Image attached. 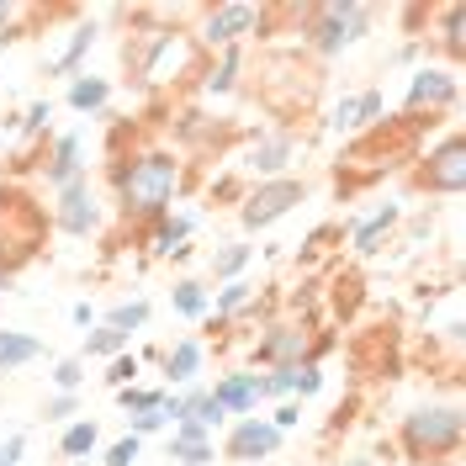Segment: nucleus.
<instances>
[{"mask_svg": "<svg viewBox=\"0 0 466 466\" xmlns=\"http://www.w3.org/2000/svg\"><path fill=\"white\" fill-rule=\"evenodd\" d=\"M377 116H381V90L355 96V127H366V122H377Z\"/></svg>", "mask_w": 466, "mask_h": 466, "instance_id": "7c9ffc66", "label": "nucleus"}, {"mask_svg": "<svg viewBox=\"0 0 466 466\" xmlns=\"http://www.w3.org/2000/svg\"><path fill=\"white\" fill-rule=\"evenodd\" d=\"M175 313H186V319H202V313H207L202 281H180V287H175Z\"/></svg>", "mask_w": 466, "mask_h": 466, "instance_id": "4be33fe9", "label": "nucleus"}, {"mask_svg": "<svg viewBox=\"0 0 466 466\" xmlns=\"http://www.w3.org/2000/svg\"><path fill=\"white\" fill-rule=\"evenodd\" d=\"M90 355H122V345H127V334H116V329H96L86 339Z\"/></svg>", "mask_w": 466, "mask_h": 466, "instance_id": "c85d7f7f", "label": "nucleus"}, {"mask_svg": "<svg viewBox=\"0 0 466 466\" xmlns=\"http://www.w3.org/2000/svg\"><path fill=\"white\" fill-rule=\"evenodd\" d=\"M90 43H96V27H80V32H75V43H69V48L54 58V75H69V69H75V64L90 54Z\"/></svg>", "mask_w": 466, "mask_h": 466, "instance_id": "b1692460", "label": "nucleus"}, {"mask_svg": "<svg viewBox=\"0 0 466 466\" xmlns=\"http://www.w3.org/2000/svg\"><path fill=\"white\" fill-rule=\"evenodd\" d=\"M138 461V440L127 435V440H116L112 451H106V466H133Z\"/></svg>", "mask_w": 466, "mask_h": 466, "instance_id": "72a5a7b5", "label": "nucleus"}, {"mask_svg": "<svg viewBox=\"0 0 466 466\" xmlns=\"http://www.w3.org/2000/svg\"><path fill=\"white\" fill-rule=\"evenodd\" d=\"M238 308H249V287L244 281H228L223 297H218V313H238Z\"/></svg>", "mask_w": 466, "mask_h": 466, "instance_id": "473e14b6", "label": "nucleus"}, {"mask_svg": "<svg viewBox=\"0 0 466 466\" xmlns=\"http://www.w3.org/2000/svg\"><path fill=\"white\" fill-rule=\"evenodd\" d=\"M334 127H355V101H339L334 106Z\"/></svg>", "mask_w": 466, "mask_h": 466, "instance_id": "ea45409f", "label": "nucleus"}, {"mask_svg": "<svg viewBox=\"0 0 466 466\" xmlns=\"http://www.w3.org/2000/svg\"><path fill=\"white\" fill-rule=\"evenodd\" d=\"M276 445H281V430H276V424H265V419H244V424L228 435V456L233 461H260V456H270Z\"/></svg>", "mask_w": 466, "mask_h": 466, "instance_id": "6e6552de", "label": "nucleus"}, {"mask_svg": "<svg viewBox=\"0 0 466 466\" xmlns=\"http://www.w3.org/2000/svg\"><path fill=\"white\" fill-rule=\"evenodd\" d=\"M154 430H165V413H159V408H154V413H138V419H133V440L154 435Z\"/></svg>", "mask_w": 466, "mask_h": 466, "instance_id": "e433bc0d", "label": "nucleus"}, {"mask_svg": "<svg viewBox=\"0 0 466 466\" xmlns=\"http://www.w3.org/2000/svg\"><path fill=\"white\" fill-rule=\"evenodd\" d=\"M291 148H297V138H291V133H270V138H260V144H255L249 165H255L260 175H270V180H276V170H281V165L291 159Z\"/></svg>", "mask_w": 466, "mask_h": 466, "instance_id": "2eb2a0df", "label": "nucleus"}, {"mask_svg": "<svg viewBox=\"0 0 466 466\" xmlns=\"http://www.w3.org/2000/svg\"><path fill=\"white\" fill-rule=\"evenodd\" d=\"M22 451H27V435H11L5 445H0V466H16L22 461Z\"/></svg>", "mask_w": 466, "mask_h": 466, "instance_id": "4c0bfd02", "label": "nucleus"}, {"mask_svg": "<svg viewBox=\"0 0 466 466\" xmlns=\"http://www.w3.org/2000/svg\"><path fill=\"white\" fill-rule=\"evenodd\" d=\"M461 451V408H419L403 419L408 461H445Z\"/></svg>", "mask_w": 466, "mask_h": 466, "instance_id": "7ed1b4c3", "label": "nucleus"}, {"mask_svg": "<svg viewBox=\"0 0 466 466\" xmlns=\"http://www.w3.org/2000/svg\"><path fill=\"white\" fill-rule=\"evenodd\" d=\"M43 355V339H32V334H0V371H11V366H27Z\"/></svg>", "mask_w": 466, "mask_h": 466, "instance_id": "f3484780", "label": "nucleus"}, {"mask_svg": "<svg viewBox=\"0 0 466 466\" xmlns=\"http://www.w3.org/2000/svg\"><path fill=\"white\" fill-rule=\"evenodd\" d=\"M175 191H180V165H175V154H133V159H122L116 165V202L127 218H165V207L175 202Z\"/></svg>", "mask_w": 466, "mask_h": 466, "instance_id": "f257e3e1", "label": "nucleus"}, {"mask_svg": "<svg viewBox=\"0 0 466 466\" xmlns=\"http://www.w3.org/2000/svg\"><path fill=\"white\" fill-rule=\"evenodd\" d=\"M116 398H122V408H127V413H154V408L165 403V392H144V387H122Z\"/></svg>", "mask_w": 466, "mask_h": 466, "instance_id": "bb28decb", "label": "nucleus"}, {"mask_svg": "<svg viewBox=\"0 0 466 466\" xmlns=\"http://www.w3.org/2000/svg\"><path fill=\"white\" fill-rule=\"evenodd\" d=\"M197 366H202V345H197V339H180V345L165 355V377L170 381H191Z\"/></svg>", "mask_w": 466, "mask_h": 466, "instance_id": "a211bd4d", "label": "nucleus"}, {"mask_svg": "<svg viewBox=\"0 0 466 466\" xmlns=\"http://www.w3.org/2000/svg\"><path fill=\"white\" fill-rule=\"evenodd\" d=\"M148 323V302L138 297V302H122V308H112V319H106V329H116V334H127V329H144Z\"/></svg>", "mask_w": 466, "mask_h": 466, "instance_id": "5701e85b", "label": "nucleus"}, {"mask_svg": "<svg viewBox=\"0 0 466 466\" xmlns=\"http://www.w3.org/2000/svg\"><path fill=\"white\" fill-rule=\"evenodd\" d=\"M0 287H5V281H0Z\"/></svg>", "mask_w": 466, "mask_h": 466, "instance_id": "37998d69", "label": "nucleus"}, {"mask_svg": "<svg viewBox=\"0 0 466 466\" xmlns=\"http://www.w3.org/2000/svg\"><path fill=\"white\" fill-rule=\"evenodd\" d=\"M255 22V5H223V11H212L207 16V27H202V37L212 43V48H233L238 43V32Z\"/></svg>", "mask_w": 466, "mask_h": 466, "instance_id": "9b49d317", "label": "nucleus"}, {"mask_svg": "<svg viewBox=\"0 0 466 466\" xmlns=\"http://www.w3.org/2000/svg\"><path fill=\"white\" fill-rule=\"evenodd\" d=\"M69 413H75V392H58L48 403V419H69Z\"/></svg>", "mask_w": 466, "mask_h": 466, "instance_id": "58836bf2", "label": "nucleus"}, {"mask_svg": "<svg viewBox=\"0 0 466 466\" xmlns=\"http://www.w3.org/2000/svg\"><path fill=\"white\" fill-rule=\"evenodd\" d=\"M212 403L223 408V413H249V408L260 403V377H218V387H212Z\"/></svg>", "mask_w": 466, "mask_h": 466, "instance_id": "f8f14e48", "label": "nucleus"}, {"mask_svg": "<svg viewBox=\"0 0 466 466\" xmlns=\"http://www.w3.org/2000/svg\"><path fill=\"white\" fill-rule=\"evenodd\" d=\"M302 180H291V175H276V180H265L260 191H249V202H244V228H265V223H276L281 212H291V207L302 202Z\"/></svg>", "mask_w": 466, "mask_h": 466, "instance_id": "39448f33", "label": "nucleus"}, {"mask_svg": "<svg viewBox=\"0 0 466 466\" xmlns=\"http://www.w3.org/2000/svg\"><path fill=\"white\" fill-rule=\"evenodd\" d=\"M133 377H138V360H133V355H116L112 371H106V381H112L116 392H122V387H133Z\"/></svg>", "mask_w": 466, "mask_h": 466, "instance_id": "2f4dec72", "label": "nucleus"}, {"mask_svg": "<svg viewBox=\"0 0 466 466\" xmlns=\"http://www.w3.org/2000/svg\"><path fill=\"white\" fill-rule=\"evenodd\" d=\"M456 101V80L445 75V69H424V75H413V86H408V106L419 112V106H451Z\"/></svg>", "mask_w": 466, "mask_h": 466, "instance_id": "9d476101", "label": "nucleus"}, {"mask_svg": "<svg viewBox=\"0 0 466 466\" xmlns=\"http://www.w3.org/2000/svg\"><path fill=\"white\" fill-rule=\"evenodd\" d=\"M54 223L64 233H90V228H96V197H90L86 180H75V186H64V191H58Z\"/></svg>", "mask_w": 466, "mask_h": 466, "instance_id": "1a4fd4ad", "label": "nucleus"}, {"mask_svg": "<svg viewBox=\"0 0 466 466\" xmlns=\"http://www.w3.org/2000/svg\"><path fill=\"white\" fill-rule=\"evenodd\" d=\"M170 461H180V466H202V461H212V445H207V430L197 424V419L175 424V435H170Z\"/></svg>", "mask_w": 466, "mask_h": 466, "instance_id": "ddd939ff", "label": "nucleus"}, {"mask_svg": "<svg viewBox=\"0 0 466 466\" xmlns=\"http://www.w3.org/2000/svg\"><path fill=\"white\" fill-rule=\"evenodd\" d=\"M319 350V339L308 334V329H297V323H281V329H270L255 355H260L265 366H308V355Z\"/></svg>", "mask_w": 466, "mask_h": 466, "instance_id": "0eeeda50", "label": "nucleus"}, {"mask_svg": "<svg viewBox=\"0 0 466 466\" xmlns=\"http://www.w3.org/2000/svg\"><path fill=\"white\" fill-rule=\"evenodd\" d=\"M233 80H238V48H223V64L207 75V90L223 96V90H233Z\"/></svg>", "mask_w": 466, "mask_h": 466, "instance_id": "393cba45", "label": "nucleus"}, {"mask_svg": "<svg viewBox=\"0 0 466 466\" xmlns=\"http://www.w3.org/2000/svg\"><path fill=\"white\" fill-rule=\"evenodd\" d=\"M48 116H54V106H48V101H32L22 127H27V133H43V127H48Z\"/></svg>", "mask_w": 466, "mask_h": 466, "instance_id": "c9c22d12", "label": "nucleus"}, {"mask_svg": "<svg viewBox=\"0 0 466 466\" xmlns=\"http://www.w3.org/2000/svg\"><path fill=\"white\" fill-rule=\"evenodd\" d=\"M58 451H64L69 461H75V456H90V451H96V424H90V419L69 424V430H64V440H58Z\"/></svg>", "mask_w": 466, "mask_h": 466, "instance_id": "412c9836", "label": "nucleus"}, {"mask_svg": "<svg viewBox=\"0 0 466 466\" xmlns=\"http://www.w3.org/2000/svg\"><path fill=\"white\" fill-rule=\"evenodd\" d=\"M392 223H398V207H387V212H377L371 223H360V228H355V255H371V249H377V238L392 228Z\"/></svg>", "mask_w": 466, "mask_h": 466, "instance_id": "aec40b11", "label": "nucleus"}, {"mask_svg": "<svg viewBox=\"0 0 466 466\" xmlns=\"http://www.w3.org/2000/svg\"><path fill=\"white\" fill-rule=\"evenodd\" d=\"M297 419H302V413H297V408H281V413H276V419H270V424H276V430H281V435H287V430H291V424H297Z\"/></svg>", "mask_w": 466, "mask_h": 466, "instance_id": "a19ab883", "label": "nucleus"}, {"mask_svg": "<svg viewBox=\"0 0 466 466\" xmlns=\"http://www.w3.org/2000/svg\"><path fill=\"white\" fill-rule=\"evenodd\" d=\"M419 186H424V191H440V197H456V191L466 186V144L456 138V133H451L430 159H424Z\"/></svg>", "mask_w": 466, "mask_h": 466, "instance_id": "423d86ee", "label": "nucleus"}, {"mask_svg": "<svg viewBox=\"0 0 466 466\" xmlns=\"http://www.w3.org/2000/svg\"><path fill=\"white\" fill-rule=\"evenodd\" d=\"M440 16H445V54L461 58V5H445Z\"/></svg>", "mask_w": 466, "mask_h": 466, "instance_id": "cd10ccee", "label": "nucleus"}, {"mask_svg": "<svg viewBox=\"0 0 466 466\" xmlns=\"http://www.w3.org/2000/svg\"><path fill=\"white\" fill-rule=\"evenodd\" d=\"M43 170H48V186H58V191H64V186H75L80 170H86V165H80V138H75V133H69V138H58L54 159H48Z\"/></svg>", "mask_w": 466, "mask_h": 466, "instance_id": "4468645a", "label": "nucleus"}, {"mask_svg": "<svg viewBox=\"0 0 466 466\" xmlns=\"http://www.w3.org/2000/svg\"><path fill=\"white\" fill-rule=\"evenodd\" d=\"M244 265H249V244H228V249H223V255L212 260V276H223V281H233V276H238Z\"/></svg>", "mask_w": 466, "mask_h": 466, "instance_id": "a878e982", "label": "nucleus"}, {"mask_svg": "<svg viewBox=\"0 0 466 466\" xmlns=\"http://www.w3.org/2000/svg\"><path fill=\"white\" fill-rule=\"evenodd\" d=\"M371 22V11L366 5H355V0H329L313 11V48L319 54H339L345 43H355L360 32Z\"/></svg>", "mask_w": 466, "mask_h": 466, "instance_id": "20e7f679", "label": "nucleus"}, {"mask_svg": "<svg viewBox=\"0 0 466 466\" xmlns=\"http://www.w3.org/2000/svg\"><path fill=\"white\" fill-rule=\"evenodd\" d=\"M319 387H323V371L313 366V360H308V366H297V392H302V398H313Z\"/></svg>", "mask_w": 466, "mask_h": 466, "instance_id": "f704fd0d", "label": "nucleus"}, {"mask_svg": "<svg viewBox=\"0 0 466 466\" xmlns=\"http://www.w3.org/2000/svg\"><path fill=\"white\" fill-rule=\"evenodd\" d=\"M106 96H112V86H106V80L80 75V80L69 86V106H75V112H96V106H106Z\"/></svg>", "mask_w": 466, "mask_h": 466, "instance_id": "6ab92c4d", "label": "nucleus"}, {"mask_svg": "<svg viewBox=\"0 0 466 466\" xmlns=\"http://www.w3.org/2000/svg\"><path fill=\"white\" fill-rule=\"evenodd\" d=\"M345 466H371V461H345Z\"/></svg>", "mask_w": 466, "mask_h": 466, "instance_id": "79ce46f5", "label": "nucleus"}, {"mask_svg": "<svg viewBox=\"0 0 466 466\" xmlns=\"http://www.w3.org/2000/svg\"><path fill=\"white\" fill-rule=\"evenodd\" d=\"M43 238H48V212L32 202L27 191L0 186V281L11 270H22L27 260H37Z\"/></svg>", "mask_w": 466, "mask_h": 466, "instance_id": "f03ea898", "label": "nucleus"}, {"mask_svg": "<svg viewBox=\"0 0 466 466\" xmlns=\"http://www.w3.org/2000/svg\"><path fill=\"white\" fill-rule=\"evenodd\" d=\"M186 233H191V218H154V255H186Z\"/></svg>", "mask_w": 466, "mask_h": 466, "instance_id": "dca6fc26", "label": "nucleus"}, {"mask_svg": "<svg viewBox=\"0 0 466 466\" xmlns=\"http://www.w3.org/2000/svg\"><path fill=\"white\" fill-rule=\"evenodd\" d=\"M80 381H86V366H80V360H58L54 366V387L58 392H75Z\"/></svg>", "mask_w": 466, "mask_h": 466, "instance_id": "c756f323", "label": "nucleus"}]
</instances>
